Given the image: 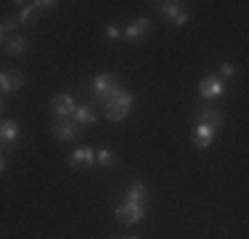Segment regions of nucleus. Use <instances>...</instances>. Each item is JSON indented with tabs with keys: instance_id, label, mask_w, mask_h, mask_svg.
<instances>
[{
	"instance_id": "nucleus-1",
	"label": "nucleus",
	"mask_w": 249,
	"mask_h": 239,
	"mask_svg": "<svg viewBox=\"0 0 249 239\" xmlns=\"http://www.w3.org/2000/svg\"><path fill=\"white\" fill-rule=\"evenodd\" d=\"M133 104H135V96L130 91H124V88H120L117 93H111L106 101H101V106H104V112H106V120H111V122H122V120L133 112Z\"/></svg>"
},
{
	"instance_id": "nucleus-2",
	"label": "nucleus",
	"mask_w": 249,
	"mask_h": 239,
	"mask_svg": "<svg viewBox=\"0 0 249 239\" xmlns=\"http://www.w3.org/2000/svg\"><path fill=\"white\" fill-rule=\"evenodd\" d=\"M90 88H93V99L101 104V101H106L111 93L120 91L122 85H120V77H117L114 72H101V75L93 77V85Z\"/></svg>"
},
{
	"instance_id": "nucleus-3",
	"label": "nucleus",
	"mask_w": 249,
	"mask_h": 239,
	"mask_svg": "<svg viewBox=\"0 0 249 239\" xmlns=\"http://www.w3.org/2000/svg\"><path fill=\"white\" fill-rule=\"evenodd\" d=\"M146 218V205H138V202H124V205L117 207V220L124 226H135Z\"/></svg>"
},
{
	"instance_id": "nucleus-4",
	"label": "nucleus",
	"mask_w": 249,
	"mask_h": 239,
	"mask_svg": "<svg viewBox=\"0 0 249 239\" xmlns=\"http://www.w3.org/2000/svg\"><path fill=\"white\" fill-rule=\"evenodd\" d=\"M51 109H53V117H56V122H61V120H69V117L74 115L77 104H74V99H72V96L58 93V96H53Z\"/></svg>"
},
{
	"instance_id": "nucleus-5",
	"label": "nucleus",
	"mask_w": 249,
	"mask_h": 239,
	"mask_svg": "<svg viewBox=\"0 0 249 239\" xmlns=\"http://www.w3.org/2000/svg\"><path fill=\"white\" fill-rule=\"evenodd\" d=\"M157 11L164 16V19H170L175 24V27H183V24L188 21V11L183 8V3H157Z\"/></svg>"
},
{
	"instance_id": "nucleus-6",
	"label": "nucleus",
	"mask_w": 249,
	"mask_h": 239,
	"mask_svg": "<svg viewBox=\"0 0 249 239\" xmlns=\"http://www.w3.org/2000/svg\"><path fill=\"white\" fill-rule=\"evenodd\" d=\"M225 93V85H223V80L217 75H207L204 80L199 82V96L204 101H212V99H220V96Z\"/></svg>"
},
{
	"instance_id": "nucleus-7",
	"label": "nucleus",
	"mask_w": 249,
	"mask_h": 239,
	"mask_svg": "<svg viewBox=\"0 0 249 239\" xmlns=\"http://www.w3.org/2000/svg\"><path fill=\"white\" fill-rule=\"evenodd\" d=\"M149 29H151V24H149V19H135L130 27H124L122 29V38L124 40H130V43H141V40L149 35Z\"/></svg>"
},
{
	"instance_id": "nucleus-8",
	"label": "nucleus",
	"mask_w": 249,
	"mask_h": 239,
	"mask_svg": "<svg viewBox=\"0 0 249 239\" xmlns=\"http://www.w3.org/2000/svg\"><path fill=\"white\" fill-rule=\"evenodd\" d=\"M53 136H56V141H74L80 136V125L72 122V120L53 122Z\"/></svg>"
},
{
	"instance_id": "nucleus-9",
	"label": "nucleus",
	"mask_w": 249,
	"mask_h": 239,
	"mask_svg": "<svg viewBox=\"0 0 249 239\" xmlns=\"http://www.w3.org/2000/svg\"><path fill=\"white\" fill-rule=\"evenodd\" d=\"M93 162H96V152H93L90 146H82V149H77V152L69 154V167H72V170H80V167H90Z\"/></svg>"
},
{
	"instance_id": "nucleus-10",
	"label": "nucleus",
	"mask_w": 249,
	"mask_h": 239,
	"mask_svg": "<svg viewBox=\"0 0 249 239\" xmlns=\"http://www.w3.org/2000/svg\"><path fill=\"white\" fill-rule=\"evenodd\" d=\"M19 136H21V128H19L16 120H3V122H0V143H3V146H14V143L19 141Z\"/></svg>"
},
{
	"instance_id": "nucleus-11",
	"label": "nucleus",
	"mask_w": 249,
	"mask_h": 239,
	"mask_svg": "<svg viewBox=\"0 0 249 239\" xmlns=\"http://www.w3.org/2000/svg\"><path fill=\"white\" fill-rule=\"evenodd\" d=\"M24 85V75L19 72H0V93H16Z\"/></svg>"
},
{
	"instance_id": "nucleus-12",
	"label": "nucleus",
	"mask_w": 249,
	"mask_h": 239,
	"mask_svg": "<svg viewBox=\"0 0 249 239\" xmlns=\"http://www.w3.org/2000/svg\"><path fill=\"white\" fill-rule=\"evenodd\" d=\"M215 136H217V130H212L210 125L196 122V128H194V146H196V149H207V146H212Z\"/></svg>"
},
{
	"instance_id": "nucleus-13",
	"label": "nucleus",
	"mask_w": 249,
	"mask_h": 239,
	"mask_svg": "<svg viewBox=\"0 0 249 239\" xmlns=\"http://www.w3.org/2000/svg\"><path fill=\"white\" fill-rule=\"evenodd\" d=\"M96 120H98V112L93 104H80L72 115V122H77V125H93Z\"/></svg>"
},
{
	"instance_id": "nucleus-14",
	"label": "nucleus",
	"mask_w": 249,
	"mask_h": 239,
	"mask_svg": "<svg viewBox=\"0 0 249 239\" xmlns=\"http://www.w3.org/2000/svg\"><path fill=\"white\" fill-rule=\"evenodd\" d=\"M199 122L201 125H210L212 130H217L223 125V112L220 109H212V106H201V109H199Z\"/></svg>"
},
{
	"instance_id": "nucleus-15",
	"label": "nucleus",
	"mask_w": 249,
	"mask_h": 239,
	"mask_svg": "<svg viewBox=\"0 0 249 239\" xmlns=\"http://www.w3.org/2000/svg\"><path fill=\"white\" fill-rule=\"evenodd\" d=\"M124 202H138V205H149V189H146V183H141V181L130 183L127 194H124Z\"/></svg>"
},
{
	"instance_id": "nucleus-16",
	"label": "nucleus",
	"mask_w": 249,
	"mask_h": 239,
	"mask_svg": "<svg viewBox=\"0 0 249 239\" xmlns=\"http://www.w3.org/2000/svg\"><path fill=\"white\" fill-rule=\"evenodd\" d=\"M27 38H21V35H11L8 40H5V53L8 56H24L27 53Z\"/></svg>"
},
{
	"instance_id": "nucleus-17",
	"label": "nucleus",
	"mask_w": 249,
	"mask_h": 239,
	"mask_svg": "<svg viewBox=\"0 0 249 239\" xmlns=\"http://www.w3.org/2000/svg\"><path fill=\"white\" fill-rule=\"evenodd\" d=\"M96 162L101 167H114L117 165V157H114V152H111V149H101V152H96Z\"/></svg>"
},
{
	"instance_id": "nucleus-18",
	"label": "nucleus",
	"mask_w": 249,
	"mask_h": 239,
	"mask_svg": "<svg viewBox=\"0 0 249 239\" xmlns=\"http://www.w3.org/2000/svg\"><path fill=\"white\" fill-rule=\"evenodd\" d=\"M35 19H37V11H35L32 3H27L24 8L19 11V16H16V21H19V24H32Z\"/></svg>"
},
{
	"instance_id": "nucleus-19",
	"label": "nucleus",
	"mask_w": 249,
	"mask_h": 239,
	"mask_svg": "<svg viewBox=\"0 0 249 239\" xmlns=\"http://www.w3.org/2000/svg\"><path fill=\"white\" fill-rule=\"evenodd\" d=\"M35 11H37V14H40V11H53V8H56V0H35Z\"/></svg>"
},
{
	"instance_id": "nucleus-20",
	"label": "nucleus",
	"mask_w": 249,
	"mask_h": 239,
	"mask_svg": "<svg viewBox=\"0 0 249 239\" xmlns=\"http://www.w3.org/2000/svg\"><path fill=\"white\" fill-rule=\"evenodd\" d=\"M16 24H19L16 19H3V21H0V32H3V35L14 32V29H16Z\"/></svg>"
},
{
	"instance_id": "nucleus-21",
	"label": "nucleus",
	"mask_w": 249,
	"mask_h": 239,
	"mask_svg": "<svg viewBox=\"0 0 249 239\" xmlns=\"http://www.w3.org/2000/svg\"><path fill=\"white\" fill-rule=\"evenodd\" d=\"M106 38H109V40H117V38H122V29H120V24H109V27H106Z\"/></svg>"
},
{
	"instance_id": "nucleus-22",
	"label": "nucleus",
	"mask_w": 249,
	"mask_h": 239,
	"mask_svg": "<svg viewBox=\"0 0 249 239\" xmlns=\"http://www.w3.org/2000/svg\"><path fill=\"white\" fill-rule=\"evenodd\" d=\"M220 75H223V77H233V75H236V67H233L231 61H223V64H220Z\"/></svg>"
},
{
	"instance_id": "nucleus-23",
	"label": "nucleus",
	"mask_w": 249,
	"mask_h": 239,
	"mask_svg": "<svg viewBox=\"0 0 249 239\" xmlns=\"http://www.w3.org/2000/svg\"><path fill=\"white\" fill-rule=\"evenodd\" d=\"M3 170H5V157L0 154V173H3Z\"/></svg>"
},
{
	"instance_id": "nucleus-24",
	"label": "nucleus",
	"mask_w": 249,
	"mask_h": 239,
	"mask_svg": "<svg viewBox=\"0 0 249 239\" xmlns=\"http://www.w3.org/2000/svg\"><path fill=\"white\" fill-rule=\"evenodd\" d=\"M3 45H5V35L0 32V48H3Z\"/></svg>"
},
{
	"instance_id": "nucleus-25",
	"label": "nucleus",
	"mask_w": 249,
	"mask_h": 239,
	"mask_svg": "<svg viewBox=\"0 0 249 239\" xmlns=\"http://www.w3.org/2000/svg\"><path fill=\"white\" fill-rule=\"evenodd\" d=\"M0 112H3V99H0Z\"/></svg>"
},
{
	"instance_id": "nucleus-26",
	"label": "nucleus",
	"mask_w": 249,
	"mask_h": 239,
	"mask_svg": "<svg viewBox=\"0 0 249 239\" xmlns=\"http://www.w3.org/2000/svg\"><path fill=\"white\" fill-rule=\"evenodd\" d=\"M127 239H141V237H127Z\"/></svg>"
}]
</instances>
